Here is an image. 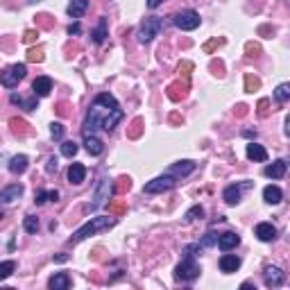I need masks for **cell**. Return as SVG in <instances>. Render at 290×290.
<instances>
[{
    "label": "cell",
    "mask_w": 290,
    "mask_h": 290,
    "mask_svg": "<svg viewBox=\"0 0 290 290\" xmlns=\"http://www.w3.org/2000/svg\"><path fill=\"white\" fill-rule=\"evenodd\" d=\"M123 109H120L118 100L113 98L111 93H100L93 100L89 113H86V120H84V136L95 134V129H104V132H111L116 129V125L123 120Z\"/></svg>",
    "instance_id": "6da1fadb"
},
{
    "label": "cell",
    "mask_w": 290,
    "mask_h": 290,
    "mask_svg": "<svg viewBox=\"0 0 290 290\" xmlns=\"http://www.w3.org/2000/svg\"><path fill=\"white\" fill-rule=\"evenodd\" d=\"M116 218L113 216H98V218H91L86 225H82L77 231L73 234V238H70V243H82L84 238L93 236V234H98V231H104V229H111L113 225H116Z\"/></svg>",
    "instance_id": "7a4b0ae2"
},
{
    "label": "cell",
    "mask_w": 290,
    "mask_h": 290,
    "mask_svg": "<svg viewBox=\"0 0 290 290\" xmlns=\"http://www.w3.org/2000/svg\"><path fill=\"white\" fill-rule=\"evenodd\" d=\"M25 75H27V66H25V64H14V66H9V68H5L2 73H0V84L7 86V89H14Z\"/></svg>",
    "instance_id": "3957f363"
},
{
    "label": "cell",
    "mask_w": 290,
    "mask_h": 290,
    "mask_svg": "<svg viewBox=\"0 0 290 290\" xmlns=\"http://www.w3.org/2000/svg\"><path fill=\"white\" fill-rule=\"evenodd\" d=\"M172 23H175V27H179V30L191 32V30H195V27H200V14H197L195 9H184V11H179V14H175Z\"/></svg>",
    "instance_id": "277c9868"
},
{
    "label": "cell",
    "mask_w": 290,
    "mask_h": 290,
    "mask_svg": "<svg viewBox=\"0 0 290 290\" xmlns=\"http://www.w3.org/2000/svg\"><path fill=\"white\" fill-rule=\"evenodd\" d=\"M200 272H202L200 266L193 261L191 254H188L177 268H175V277H177L179 281H193V279H197V277H200Z\"/></svg>",
    "instance_id": "5b68a950"
},
{
    "label": "cell",
    "mask_w": 290,
    "mask_h": 290,
    "mask_svg": "<svg viewBox=\"0 0 290 290\" xmlns=\"http://www.w3.org/2000/svg\"><path fill=\"white\" fill-rule=\"evenodd\" d=\"M177 182L179 179L177 177H172V175H161V177H154L152 182H148L145 184V188L143 191L145 193H150V195H154V193H163V191H170V188H175L177 186Z\"/></svg>",
    "instance_id": "8992f818"
},
{
    "label": "cell",
    "mask_w": 290,
    "mask_h": 290,
    "mask_svg": "<svg viewBox=\"0 0 290 290\" xmlns=\"http://www.w3.org/2000/svg\"><path fill=\"white\" fill-rule=\"evenodd\" d=\"M161 27H163L161 18H145L143 25L138 27V41H141V43H150V41L161 32Z\"/></svg>",
    "instance_id": "52a82bcc"
},
{
    "label": "cell",
    "mask_w": 290,
    "mask_h": 290,
    "mask_svg": "<svg viewBox=\"0 0 290 290\" xmlns=\"http://www.w3.org/2000/svg\"><path fill=\"white\" fill-rule=\"evenodd\" d=\"M254 234H256V238H259V241L272 243L277 238V227L272 225V222H259V225H256V229H254Z\"/></svg>",
    "instance_id": "ba28073f"
},
{
    "label": "cell",
    "mask_w": 290,
    "mask_h": 290,
    "mask_svg": "<svg viewBox=\"0 0 290 290\" xmlns=\"http://www.w3.org/2000/svg\"><path fill=\"white\" fill-rule=\"evenodd\" d=\"M195 170V163L193 161H177L175 166H170L168 168V175H172V177H177V179H182V177H186V175H191V172Z\"/></svg>",
    "instance_id": "9c48e42d"
},
{
    "label": "cell",
    "mask_w": 290,
    "mask_h": 290,
    "mask_svg": "<svg viewBox=\"0 0 290 290\" xmlns=\"http://www.w3.org/2000/svg\"><path fill=\"white\" fill-rule=\"evenodd\" d=\"M20 195H23V186H20V184H11V186L0 191V204H11V202H16Z\"/></svg>",
    "instance_id": "30bf717a"
},
{
    "label": "cell",
    "mask_w": 290,
    "mask_h": 290,
    "mask_svg": "<svg viewBox=\"0 0 290 290\" xmlns=\"http://www.w3.org/2000/svg\"><path fill=\"white\" fill-rule=\"evenodd\" d=\"M50 91H52V79L50 77H36L32 82V93H34V98H45Z\"/></svg>",
    "instance_id": "8fae6325"
},
{
    "label": "cell",
    "mask_w": 290,
    "mask_h": 290,
    "mask_svg": "<svg viewBox=\"0 0 290 290\" xmlns=\"http://www.w3.org/2000/svg\"><path fill=\"white\" fill-rule=\"evenodd\" d=\"M238 243H241V236L234 234V231H227V234L218 236V247H220L222 252H229V250H234V247H238Z\"/></svg>",
    "instance_id": "7c38bea8"
},
{
    "label": "cell",
    "mask_w": 290,
    "mask_h": 290,
    "mask_svg": "<svg viewBox=\"0 0 290 290\" xmlns=\"http://www.w3.org/2000/svg\"><path fill=\"white\" fill-rule=\"evenodd\" d=\"M48 288L50 290H68L70 288V277L66 275V272H57V275L50 277Z\"/></svg>",
    "instance_id": "4fadbf2b"
},
{
    "label": "cell",
    "mask_w": 290,
    "mask_h": 290,
    "mask_svg": "<svg viewBox=\"0 0 290 290\" xmlns=\"http://www.w3.org/2000/svg\"><path fill=\"white\" fill-rule=\"evenodd\" d=\"M84 145H86V152H89L91 157H98V154H102V150H104V143L100 141L95 134L84 136Z\"/></svg>",
    "instance_id": "5bb4252c"
},
{
    "label": "cell",
    "mask_w": 290,
    "mask_h": 290,
    "mask_svg": "<svg viewBox=\"0 0 290 290\" xmlns=\"http://www.w3.org/2000/svg\"><path fill=\"white\" fill-rule=\"evenodd\" d=\"M238 268H241V259H238L236 254H225V256H220V270L222 272H236Z\"/></svg>",
    "instance_id": "9a60e30c"
},
{
    "label": "cell",
    "mask_w": 290,
    "mask_h": 290,
    "mask_svg": "<svg viewBox=\"0 0 290 290\" xmlns=\"http://www.w3.org/2000/svg\"><path fill=\"white\" fill-rule=\"evenodd\" d=\"M84 177H86V168H84L82 163H70V168H68V182L75 184V186H79V184L84 182Z\"/></svg>",
    "instance_id": "2e32d148"
},
{
    "label": "cell",
    "mask_w": 290,
    "mask_h": 290,
    "mask_svg": "<svg viewBox=\"0 0 290 290\" xmlns=\"http://www.w3.org/2000/svg\"><path fill=\"white\" fill-rule=\"evenodd\" d=\"M284 272L279 270V268H266V286H270V288H277V286L284 284Z\"/></svg>",
    "instance_id": "e0dca14e"
},
{
    "label": "cell",
    "mask_w": 290,
    "mask_h": 290,
    "mask_svg": "<svg viewBox=\"0 0 290 290\" xmlns=\"http://www.w3.org/2000/svg\"><path fill=\"white\" fill-rule=\"evenodd\" d=\"M247 157L252 161H268V150L263 145H259V143H250L247 145Z\"/></svg>",
    "instance_id": "ac0fdd59"
},
{
    "label": "cell",
    "mask_w": 290,
    "mask_h": 290,
    "mask_svg": "<svg viewBox=\"0 0 290 290\" xmlns=\"http://www.w3.org/2000/svg\"><path fill=\"white\" fill-rule=\"evenodd\" d=\"M284 175H286V161L284 159H277L272 166L266 168V177H270V179H281Z\"/></svg>",
    "instance_id": "d6986e66"
},
{
    "label": "cell",
    "mask_w": 290,
    "mask_h": 290,
    "mask_svg": "<svg viewBox=\"0 0 290 290\" xmlns=\"http://www.w3.org/2000/svg\"><path fill=\"white\" fill-rule=\"evenodd\" d=\"M241 193H243V186H236V184H231V186L225 188V202L229 204V207H234V204H238L241 202Z\"/></svg>",
    "instance_id": "ffe728a7"
},
{
    "label": "cell",
    "mask_w": 290,
    "mask_h": 290,
    "mask_svg": "<svg viewBox=\"0 0 290 290\" xmlns=\"http://www.w3.org/2000/svg\"><path fill=\"white\" fill-rule=\"evenodd\" d=\"M281 197H284V193H281L279 186H272L270 184V186L263 188V200H266L268 204H279Z\"/></svg>",
    "instance_id": "44dd1931"
},
{
    "label": "cell",
    "mask_w": 290,
    "mask_h": 290,
    "mask_svg": "<svg viewBox=\"0 0 290 290\" xmlns=\"http://www.w3.org/2000/svg\"><path fill=\"white\" fill-rule=\"evenodd\" d=\"M27 170V157L25 154H16V157H11L9 161V172H14V175H20V172Z\"/></svg>",
    "instance_id": "7402d4cb"
},
{
    "label": "cell",
    "mask_w": 290,
    "mask_h": 290,
    "mask_svg": "<svg viewBox=\"0 0 290 290\" xmlns=\"http://www.w3.org/2000/svg\"><path fill=\"white\" fill-rule=\"evenodd\" d=\"M86 7H89V0H70V2H68V14L73 16V18H79V16L86 11Z\"/></svg>",
    "instance_id": "603a6c76"
},
{
    "label": "cell",
    "mask_w": 290,
    "mask_h": 290,
    "mask_svg": "<svg viewBox=\"0 0 290 290\" xmlns=\"http://www.w3.org/2000/svg\"><path fill=\"white\" fill-rule=\"evenodd\" d=\"M288 98H290V84H279L275 91V100L284 104V102H288Z\"/></svg>",
    "instance_id": "cb8c5ba5"
},
{
    "label": "cell",
    "mask_w": 290,
    "mask_h": 290,
    "mask_svg": "<svg viewBox=\"0 0 290 290\" xmlns=\"http://www.w3.org/2000/svg\"><path fill=\"white\" fill-rule=\"evenodd\" d=\"M91 36H93L95 43H102L104 36H107V18H100V25L95 27V32H93Z\"/></svg>",
    "instance_id": "d4e9b609"
},
{
    "label": "cell",
    "mask_w": 290,
    "mask_h": 290,
    "mask_svg": "<svg viewBox=\"0 0 290 290\" xmlns=\"http://www.w3.org/2000/svg\"><path fill=\"white\" fill-rule=\"evenodd\" d=\"M77 143H73V141H64L61 143V154H64V157H68V159H73L75 154H77Z\"/></svg>",
    "instance_id": "484cf974"
},
{
    "label": "cell",
    "mask_w": 290,
    "mask_h": 290,
    "mask_svg": "<svg viewBox=\"0 0 290 290\" xmlns=\"http://www.w3.org/2000/svg\"><path fill=\"white\" fill-rule=\"evenodd\" d=\"M14 268H16L14 261H2V263H0V281L7 279V277L14 272Z\"/></svg>",
    "instance_id": "4316f807"
},
{
    "label": "cell",
    "mask_w": 290,
    "mask_h": 290,
    "mask_svg": "<svg viewBox=\"0 0 290 290\" xmlns=\"http://www.w3.org/2000/svg\"><path fill=\"white\" fill-rule=\"evenodd\" d=\"M23 227H25L27 234H36V229H39V220H36L34 216H27V218H25V222H23Z\"/></svg>",
    "instance_id": "83f0119b"
},
{
    "label": "cell",
    "mask_w": 290,
    "mask_h": 290,
    "mask_svg": "<svg viewBox=\"0 0 290 290\" xmlns=\"http://www.w3.org/2000/svg\"><path fill=\"white\" fill-rule=\"evenodd\" d=\"M50 134H52L54 141H61V136H64V125H61V123H52V125H50Z\"/></svg>",
    "instance_id": "f1b7e54d"
},
{
    "label": "cell",
    "mask_w": 290,
    "mask_h": 290,
    "mask_svg": "<svg viewBox=\"0 0 290 290\" xmlns=\"http://www.w3.org/2000/svg\"><path fill=\"white\" fill-rule=\"evenodd\" d=\"M9 125H11V129H14L16 134H25V127H27V125H25L23 120H18V118H11Z\"/></svg>",
    "instance_id": "f546056e"
},
{
    "label": "cell",
    "mask_w": 290,
    "mask_h": 290,
    "mask_svg": "<svg viewBox=\"0 0 290 290\" xmlns=\"http://www.w3.org/2000/svg\"><path fill=\"white\" fill-rule=\"evenodd\" d=\"M197 216H200V218H202V216H204V209H202V207H193V209H191V211H188V213H186V222H193V220H195V218H197Z\"/></svg>",
    "instance_id": "4dcf8cb0"
},
{
    "label": "cell",
    "mask_w": 290,
    "mask_h": 290,
    "mask_svg": "<svg viewBox=\"0 0 290 290\" xmlns=\"http://www.w3.org/2000/svg\"><path fill=\"white\" fill-rule=\"evenodd\" d=\"M218 238H216V234H213V231H209L207 234V238H204V241H202V247H209L211 245V243H216Z\"/></svg>",
    "instance_id": "1f68e13d"
},
{
    "label": "cell",
    "mask_w": 290,
    "mask_h": 290,
    "mask_svg": "<svg viewBox=\"0 0 290 290\" xmlns=\"http://www.w3.org/2000/svg\"><path fill=\"white\" fill-rule=\"evenodd\" d=\"M45 197H48V191H36L34 193V202H36V204H43Z\"/></svg>",
    "instance_id": "d6a6232c"
},
{
    "label": "cell",
    "mask_w": 290,
    "mask_h": 290,
    "mask_svg": "<svg viewBox=\"0 0 290 290\" xmlns=\"http://www.w3.org/2000/svg\"><path fill=\"white\" fill-rule=\"evenodd\" d=\"M54 170H57V159L50 157L48 159V172H54Z\"/></svg>",
    "instance_id": "836d02e7"
},
{
    "label": "cell",
    "mask_w": 290,
    "mask_h": 290,
    "mask_svg": "<svg viewBox=\"0 0 290 290\" xmlns=\"http://www.w3.org/2000/svg\"><path fill=\"white\" fill-rule=\"evenodd\" d=\"M48 200L57 202V200H59V191H48Z\"/></svg>",
    "instance_id": "e575fe53"
},
{
    "label": "cell",
    "mask_w": 290,
    "mask_h": 290,
    "mask_svg": "<svg viewBox=\"0 0 290 290\" xmlns=\"http://www.w3.org/2000/svg\"><path fill=\"white\" fill-rule=\"evenodd\" d=\"M68 34H70V36H73V34H79V25H77V23L68 27Z\"/></svg>",
    "instance_id": "d590c367"
},
{
    "label": "cell",
    "mask_w": 290,
    "mask_h": 290,
    "mask_svg": "<svg viewBox=\"0 0 290 290\" xmlns=\"http://www.w3.org/2000/svg\"><path fill=\"white\" fill-rule=\"evenodd\" d=\"M30 59L32 61H41V59H43V54H41V52H30Z\"/></svg>",
    "instance_id": "8d00e7d4"
},
{
    "label": "cell",
    "mask_w": 290,
    "mask_h": 290,
    "mask_svg": "<svg viewBox=\"0 0 290 290\" xmlns=\"http://www.w3.org/2000/svg\"><path fill=\"white\" fill-rule=\"evenodd\" d=\"M161 2H163V0H148V7H150V9H154V7H159Z\"/></svg>",
    "instance_id": "74e56055"
},
{
    "label": "cell",
    "mask_w": 290,
    "mask_h": 290,
    "mask_svg": "<svg viewBox=\"0 0 290 290\" xmlns=\"http://www.w3.org/2000/svg\"><path fill=\"white\" fill-rule=\"evenodd\" d=\"M34 36H36V34H34V32H27V34H25V41H27V43H30V41H32V39H34Z\"/></svg>",
    "instance_id": "f35d334b"
},
{
    "label": "cell",
    "mask_w": 290,
    "mask_h": 290,
    "mask_svg": "<svg viewBox=\"0 0 290 290\" xmlns=\"http://www.w3.org/2000/svg\"><path fill=\"white\" fill-rule=\"evenodd\" d=\"M66 259H68V256H66V254H59V256H54V261H59V263H64Z\"/></svg>",
    "instance_id": "ab89813d"
},
{
    "label": "cell",
    "mask_w": 290,
    "mask_h": 290,
    "mask_svg": "<svg viewBox=\"0 0 290 290\" xmlns=\"http://www.w3.org/2000/svg\"><path fill=\"white\" fill-rule=\"evenodd\" d=\"M27 2H30V5H34V2H41V0H27Z\"/></svg>",
    "instance_id": "60d3db41"
},
{
    "label": "cell",
    "mask_w": 290,
    "mask_h": 290,
    "mask_svg": "<svg viewBox=\"0 0 290 290\" xmlns=\"http://www.w3.org/2000/svg\"><path fill=\"white\" fill-rule=\"evenodd\" d=\"M0 218H2V213H0Z\"/></svg>",
    "instance_id": "b9f144b4"
}]
</instances>
